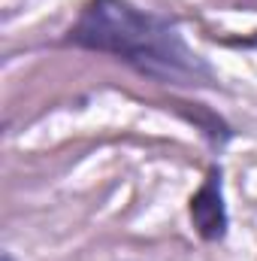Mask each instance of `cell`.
I'll use <instances>...</instances> for the list:
<instances>
[{"mask_svg": "<svg viewBox=\"0 0 257 261\" xmlns=\"http://www.w3.org/2000/svg\"><path fill=\"white\" fill-rule=\"evenodd\" d=\"M64 43L76 49L112 55L133 67L139 76L176 85V88H212L215 73L185 43L176 21L139 9L130 0H88L79 18L67 31Z\"/></svg>", "mask_w": 257, "mask_h": 261, "instance_id": "obj_1", "label": "cell"}, {"mask_svg": "<svg viewBox=\"0 0 257 261\" xmlns=\"http://www.w3.org/2000/svg\"><path fill=\"white\" fill-rule=\"evenodd\" d=\"M3 261H12V255H9V252H6V255H3Z\"/></svg>", "mask_w": 257, "mask_h": 261, "instance_id": "obj_3", "label": "cell"}, {"mask_svg": "<svg viewBox=\"0 0 257 261\" xmlns=\"http://www.w3.org/2000/svg\"><path fill=\"white\" fill-rule=\"evenodd\" d=\"M191 222L194 231L206 243H218L227 234V206H224V182H221V167L212 164L203 186L191 197Z\"/></svg>", "mask_w": 257, "mask_h": 261, "instance_id": "obj_2", "label": "cell"}]
</instances>
